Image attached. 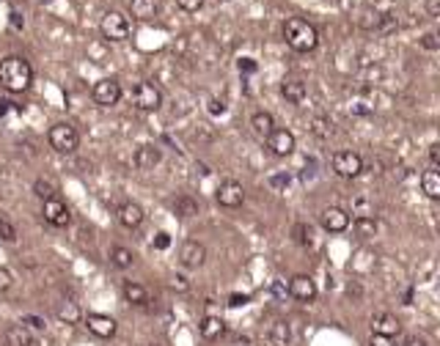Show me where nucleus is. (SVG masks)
I'll use <instances>...</instances> for the list:
<instances>
[{
    "label": "nucleus",
    "instance_id": "obj_1",
    "mask_svg": "<svg viewBox=\"0 0 440 346\" xmlns=\"http://www.w3.org/2000/svg\"><path fill=\"white\" fill-rule=\"evenodd\" d=\"M33 83V67L22 55H6L0 61V88L8 94H25Z\"/></svg>",
    "mask_w": 440,
    "mask_h": 346
},
{
    "label": "nucleus",
    "instance_id": "obj_2",
    "mask_svg": "<svg viewBox=\"0 0 440 346\" xmlns=\"http://www.w3.org/2000/svg\"><path fill=\"white\" fill-rule=\"evenodd\" d=\"M284 39H287V44L292 47L294 53H303V55L314 53L319 47V31L303 17H289L284 22Z\"/></svg>",
    "mask_w": 440,
    "mask_h": 346
},
{
    "label": "nucleus",
    "instance_id": "obj_3",
    "mask_svg": "<svg viewBox=\"0 0 440 346\" xmlns=\"http://www.w3.org/2000/svg\"><path fill=\"white\" fill-rule=\"evenodd\" d=\"M99 31H102V36H105L108 42H124V39L130 36V31H133V22H130V17H127V14H121V11H116V8H110V11H105V14H102Z\"/></svg>",
    "mask_w": 440,
    "mask_h": 346
},
{
    "label": "nucleus",
    "instance_id": "obj_4",
    "mask_svg": "<svg viewBox=\"0 0 440 346\" xmlns=\"http://www.w3.org/2000/svg\"><path fill=\"white\" fill-rule=\"evenodd\" d=\"M47 140H50V146H53L58 154H74V151H77V146H80V135H77V130H74L72 124H67V121L53 124V127H50V132H47Z\"/></svg>",
    "mask_w": 440,
    "mask_h": 346
},
{
    "label": "nucleus",
    "instance_id": "obj_5",
    "mask_svg": "<svg viewBox=\"0 0 440 346\" xmlns=\"http://www.w3.org/2000/svg\"><path fill=\"white\" fill-rule=\"evenodd\" d=\"M330 165H333L336 176H341V179H358L364 173V157L358 151H336L330 157Z\"/></svg>",
    "mask_w": 440,
    "mask_h": 346
},
{
    "label": "nucleus",
    "instance_id": "obj_6",
    "mask_svg": "<svg viewBox=\"0 0 440 346\" xmlns=\"http://www.w3.org/2000/svg\"><path fill=\"white\" fill-rule=\"evenodd\" d=\"M91 96H94V102H96V105H102V107H113V105H119V102H121L124 91H121V83H119L116 77H102V80H96V83H94Z\"/></svg>",
    "mask_w": 440,
    "mask_h": 346
},
{
    "label": "nucleus",
    "instance_id": "obj_7",
    "mask_svg": "<svg viewBox=\"0 0 440 346\" xmlns=\"http://www.w3.org/2000/svg\"><path fill=\"white\" fill-rule=\"evenodd\" d=\"M133 105L144 113H157L162 107V91L154 83H138L133 88Z\"/></svg>",
    "mask_w": 440,
    "mask_h": 346
},
{
    "label": "nucleus",
    "instance_id": "obj_8",
    "mask_svg": "<svg viewBox=\"0 0 440 346\" xmlns=\"http://www.w3.org/2000/svg\"><path fill=\"white\" fill-rule=\"evenodd\" d=\"M42 217H44V223H50L53 228H67V225L72 223V211H69V207H67L58 196L44 201V207H42Z\"/></svg>",
    "mask_w": 440,
    "mask_h": 346
},
{
    "label": "nucleus",
    "instance_id": "obj_9",
    "mask_svg": "<svg viewBox=\"0 0 440 346\" xmlns=\"http://www.w3.org/2000/svg\"><path fill=\"white\" fill-rule=\"evenodd\" d=\"M83 325L88 327L91 336L96 338H113L119 333V322L113 316H105V313H85L83 316Z\"/></svg>",
    "mask_w": 440,
    "mask_h": 346
},
{
    "label": "nucleus",
    "instance_id": "obj_10",
    "mask_svg": "<svg viewBox=\"0 0 440 346\" xmlns=\"http://www.w3.org/2000/svg\"><path fill=\"white\" fill-rule=\"evenodd\" d=\"M319 225L328 234H344L350 228V214L341 207H325L319 211Z\"/></svg>",
    "mask_w": 440,
    "mask_h": 346
},
{
    "label": "nucleus",
    "instance_id": "obj_11",
    "mask_svg": "<svg viewBox=\"0 0 440 346\" xmlns=\"http://www.w3.org/2000/svg\"><path fill=\"white\" fill-rule=\"evenodd\" d=\"M215 198H218V204L223 209H239L242 204H245V187H242L239 182H234V179L220 182Z\"/></svg>",
    "mask_w": 440,
    "mask_h": 346
},
{
    "label": "nucleus",
    "instance_id": "obj_12",
    "mask_svg": "<svg viewBox=\"0 0 440 346\" xmlns=\"http://www.w3.org/2000/svg\"><path fill=\"white\" fill-rule=\"evenodd\" d=\"M287 291H289V297H294L297 302L308 305V302L316 300V291H319V288H316V283H314V277L311 275H294V277H289Z\"/></svg>",
    "mask_w": 440,
    "mask_h": 346
},
{
    "label": "nucleus",
    "instance_id": "obj_13",
    "mask_svg": "<svg viewBox=\"0 0 440 346\" xmlns=\"http://www.w3.org/2000/svg\"><path fill=\"white\" fill-rule=\"evenodd\" d=\"M179 261H182V267H187V270H198V267H204V261H207V248H204L201 242H196V239H187V242L179 248Z\"/></svg>",
    "mask_w": 440,
    "mask_h": 346
},
{
    "label": "nucleus",
    "instance_id": "obj_14",
    "mask_svg": "<svg viewBox=\"0 0 440 346\" xmlns=\"http://www.w3.org/2000/svg\"><path fill=\"white\" fill-rule=\"evenodd\" d=\"M402 333V322L388 313V311H380L371 316V336H385V338H396Z\"/></svg>",
    "mask_w": 440,
    "mask_h": 346
},
{
    "label": "nucleus",
    "instance_id": "obj_15",
    "mask_svg": "<svg viewBox=\"0 0 440 346\" xmlns=\"http://www.w3.org/2000/svg\"><path fill=\"white\" fill-rule=\"evenodd\" d=\"M160 162H162V151H160V146H154V143L138 146L135 154H133V165H135L138 171H151V168H157Z\"/></svg>",
    "mask_w": 440,
    "mask_h": 346
},
{
    "label": "nucleus",
    "instance_id": "obj_16",
    "mask_svg": "<svg viewBox=\"0 0 440 346\" xmlns=\"http://www.w3.org/2000/svg\"><path fill=\"white\" fill-rule=\"evenodd\" d=\"M264 140H267V148L276 157H289L294 151V146H297V140H294V135L289 130H273Z\"/></svg>",
    "mask_w": 440,
    "mask_h": 346
},
{
    "label": "nucleus",
    "instance_id": "obj_17",
    "mask_svg": "<svg viewBox=\"0 0 440 346\" xmlns=\"http://www.w3.org/2000/svg\"><path fill=\"white\" fill-rule=\"evenodd\" d=\"M146 220V214H144V207L141 204H135V201H127V204H121L119 207V223L124 225V228H141V223Z\"/></svg>",
    "mask_w": 440,
    "mask_h": 346
},
{
    "label": "nucleus",
    "instance_id": "obj_18",
    "mask_svg": "<svg viewBox=\"0 0 440 346\" xmlns=\"http://www.w3.org/2000/svg\"><path fill=\"white\" fill-rule=\"evenodd\" d=\"M6 346H39V338L25 325H11L6 330Z\"/></svg>",
    "mask_w": 440,
    "mask_h": 346
},
{
    "label": "nucleus",
    "instance_id": "obj_19",
    "mask_svg": "<svg viewBox=\"0 0 440 346\" xmlns=\"http://www.w3.org/2000/svg\"><path fill=\"white\" fill-rule=\"evenodd\" d=\"M121 294H124V300L130 302V305H135V308H144L149 305V288L144 283H135V280H127L124 286H121Z\"/></svg>",
    "mask_w": 440,
    "mask_h": 346
},
{
    "label": "nucleus",
    "instance_id": "obj_20",
    "mask_svg": "<svg viewBox=\"0 0 440 346\" xmlns=\"http://www.w3.org/2000/svg\"><path fill=\"white\" fill-rule=\"evenodd\" d=\"M305 94H308V88H305V83H303L300 77H287V80L281 83V96H284L287 102H292V105H300V102L305 99Z\"/></svg>",
    "mask_w": 440,
    "mask_h": 346
},
{
    "label": "nucleus",
    "instance_id": "obj_21",
    "mask_svg": "<svg viewBox=\"0 0 440 346\" xmlns=\"http://www.w3.org/2000/svg\"><path fill=\"white\" fill-rule=\"evenodd\" d=\"M267 341L273 346H289L292 344V325L287 319H278L270 325V333H267Z\"/></svg>",
    "mask_w": 440,
    "mask_h": 346
},
{
    "label": "nucleus",
    "instance_id": "obj_22",
    "mask_svg": "<svg viewBox=\"0 0 440 346\" xmlns=\"http://www.w3.org/2000/svg\"><path fill=\"white\" fill-rule=\"evenodd\" d=\"M198 333L204 341H218L220 336L226 333V322L220 316H204L201 325H198Z\"/></svg>",
    "mask_w": 440,
    "mask_h": 346
},
{
    "label": "nucleus",
    "instance_id": "obj_23",
    "mask_svg": "<svg viewBox=\"0 0 440 346\" xmlns=\"http://www.w3.org/2000/svg\"><path fill=\"white\" fill-rule=\"evenodd\" d=\"M157 11H160V0H130V14L141 22L154 19Z\"/></svg>",
    "mask_w": 440,
    "mask_h": 346
},
{
    "label": "nucleus",
    "instance_id": "obj_24",
    "mask_svg": "<svg viewBox=\"0 0 440 346\" xmlns=\"http://www.w3.org/2000/svg\"><path fill=\"white\" fill-rule=\"evenodd\" d=\"M251 127H253V132H256L259 138H267V135L276 130V119H273V113L259 110V113L251 116Z\"/></svg>",
    "mask_w": 440,
    "mask_h": 346
},
{
    "label": "nucleus",
    "instance_id": "obj_25",
    "mask_svg": "<svg viewBox=\"0 0 440 346\" xmlns=\"http://www.w3.org/2000/svg\"><path fill=\"white\" fill-rule=\"evenodd\" d=\"M421 190L427 193V198L438 201V198H440V173H438V168H430V171H424V173H421Z\"/></svg>",
    "mask_w": 440,
    "mask_h": 346
},
{
    "label": "nucleus",
    "instance_id": "obj_26",
    "mask_svg": "<svg viewBox=\"0 0 440 346\" xmlns=\"http://www.w3.org/2000/svg\"><path fill=\"white\" fill-rule=\"evenodd\" d=\"M110 264H113V267H119V270H130V267L135 264V256H133V250H130V248L116 245V248H110Z\"/></svg>",
    "mask_w": 440,
    "mask_h": 346
},
{
    "label": "nucleus",
    "instance_id": "obj_27",
    "mask_svg": "<svg viewBox=\"0 0 440 346\" xmlns=\"http://www.w3.org/2000/svg\"><path fill=\"white\" fill-rule=\"evenodd\" d=\"M171 209H174V214H179V217H196V214H198V201H196L193 196H179V198L171 204Z\"/></svg>",
    "mask_w": 440,
    "mask_h": 346
},
{
    "label": "nucleus",
    "instance_id": "obj_28",
    "mask_svg": "<svg viewBox=\"0 0 440 346\" xmlns=\"http://www.w3.org/2000/svg\"><path fill=\"white\" fill-rule=\"evenodd\" d=\"M56 316H58V322H64V325H77V322H83V311H80L74 302H61L58 311H56Z\"/></svg>",
    "mask_w": 440,
    "mask_h": 346
},
{
    "label": "nucleus",
    "instance_id": "obj_29",
    "mask_svg": "<svg viewBox=\"0 0 440 346\" xmlns=\"http://www.w3.org/2000/svg\"><path fill=\"white\" fill-rule=\"evenodd\" d=\"M355 231H358V236H364V239H371V236H377V231H380V223H377V217H355Z\"/></svg>",
    "mask_w": 440,
    "mask_h": 346
},
{
    "label": "nucleus",
    "instance_id": "obj_30",
    "mask_svg": "<svg viewBox=\"0 0 440 346\" xmlns=\"http://www.w3.org/2000/svg\"><path fill=\"white\" fill-rule=\"evenodd\" d=\"M33 193H36L42 201H47V198H56L58 187H56L53 179H36V182H33Z\"/></svg>",
    "mask_w": 440,
    "mask_h": 346
},
{
    "label": "nucleus",
    "instance_id": "obj_31",
    "mask_svg": "<svg viewBox=\"0 0 440 346\" xmlns=\"http://www.w3.org/2000/svg\"><path fill=\"white\" fill-rule=\"evenodd\" d=\"M311 132H314L316 138H330V132H333V124H330L328 119H314V127H311Z\"/></svg>",
    "mask_w": 440,
    "mask_h": 346
},
{
    "label": "nucleus",
    "instance_id": "obj_32",
    "mask_svg": "<svg viewBox=\"0 0 440 346\" xmlns=\"http://www.w3.org/2000/svg\"><path fill=\"white\" fill-rule=\"evenodd\" d=\"M294 239H297L303 248H308V245H311V225L297 223V225H294Z\"/></svg>",
    "mask_w": 440,
    "mask_h": 346
},
{
    "label": "nucleus",
    "instance_id": "obj_33",
    "mask_svg": "<svg viewBox=\"0 0 440 346\" xmlns=\"http://www.w3.org/2000/svg\"><path fill=\"white\" fill-rule=\"evenodd\" d=\"M0 242H17V228L0 217Z\"/></svg>",
    "mask_w": 440,
    "mask_h": 346
},
{
    "label": "nucleus",
    "instance_id": "obj_34",
    "mask_svg": "<svg viewBox=\"0 0 440 346\" xmlns=\"http://www.w3.org/2000/svg\"><path fill=\"white\" fill-rule=\"evenodd\" d=\"M168 286H171L174 291H190V280L182 275V273H174L171 280H168Z\"/></svg>",
    "mask_w": 440,
    "mask_h": 346
},
{
    "label": "nucleus",
    "instance_id": "obj_35",
    "mask_svg": "<svg viewBox=\"0 0 440 346\" xmlns=\"http://www.w3.org/2000/svg\"><path fill=\"white\" fill-rule=\"evenodd\" d=\"M353 209H355V214H358V217H366V214L374 217V209H371V204H369L364 196H358V198L353 201Z\"/></svg>",
    "mask_w": 440,
    "mask_h": 346
},
{
    "label": "nucleus",
    "instance_id": "obj_36",
    "mask_svg": "<svg viewBox=\"0 0 440 346\" xmlns=\"http://www.w3.org/2000/svg\"><path fill=\"white\" fill-rule=\"evenodd\" d=\"M19 325H25L31 333H42L47 325H44V319H39V316H22V322Z\"/></svg>",
    "mask_w": 440,
    "mask_h": 346
},
{
    "label": "nucleus",
    "instance_id": "obj_37",
    "mask_svg": "<svg viewBox=\"0 0 440 346\" xmlns=\"http://www.w3.org/2000/svg\"><path fill=\"white\" fill-rule=\"evenodd\" d=\"M421 47H424V50H430V53H435V50L440 47L438 33H435V31H427V33L421 36Z\"/></svg>",
    "mask_w": 440,
    "mask_h": 346
},
{
    "label": "nucleus",
    "instance_id": "obj_38",
    "mask_svg": "<svg viewBox=\"0 0 440 346\" xmlns=\"http://www.w3.org/2000/svg\"><path fill=\"white\" fill-rule=\"evenodd\" d=\"M176 6H179L182 11H187V14H196V11L204 6V0H176Z\"/></svg>",
    "mask_w": 440,
    "mask_h": 346
},
{
    "label": "nucleus",
    "instance_id": "obj_39",
    "mask_svg": "<svg viewBox=\"0 0 440 346\" xmlns=\"http://www.w3.org/2000/svg\"><path fill=\"white\" fill-rule=\"evenodd\" d=\"M248 302H251L248 294H231V297H228V305H231V308H242V305H248Z\"/></svg>",
    "mask_w": 440,
    "mask_h": 346
},
{
    "label": "nucleus",
    "instance_id": "obj_40",
    "mask_svg": "<svg viewBox=\"0 0 440 346\" xmlns=\"http://www.w3.org/2000/svg\"><path fill=\"white\" fill-rule=\"evenodd\" d=\"M168 245H171V236H168L165 231H160V234H157V239H154V248H157V250H165Z\"/></svg>",
    "mask_w": 440,
    "mask_h": 346
},
{
    "label": "nucleus",
    "instance_id": "obj_41",
    "mask_svg": "<svg viewBox=\"0 0 440 346\" xmlns=\"http://www.w3.org/2000/svg\"><path fill=\"white\" fill-rule=\"evenodd\" d=\"M11 283H14V277L8 270H0V291H8L11 288Z\"/></svg>",
    "mask_w": 440,
    "mask_h": 346
},
{
    "label": "nucleus",
    "instance_id": "obj_42",
    "mask_svg": "<svg viewBox=\"0 0 440 346\" xmlns=\"http://www.w3.org/2000/svg\"><path fill=\"white\" fill-rule=\"evenodd\" d=\"M270 291H273V294H276V297H278V300H284V297H287V294H289V291H287V286H284V283H281V280H276V283H273V286H270Z\"/></svg>",
    "mask_w": 440,
    "mask_h": 346
},
{
    "label": "nucleus",
    "instance_id": "obj_43",
    "mask_svg": "<svg viewBox=\"0 0 440 346\" xmlns=\"http://www.w3.org/2000/svg\"><path fill=\"white\" fill-rule=\"evenodd\" d=\"M369 346H396V344H394V338H385V336H371Z\"/></svg>",
    "mask_w": 440,
    "mask_h": 346
},
{
    "label": "nucleus",
    "instance_id": "obj_44",
    "mask_svg": "<svg viewBox=\"0 0 440 346\" xmlns=\"http://www.w3.org/2000/svg\"><path fill=\"white\" fill-rule=\"evenodd\" d=\"M430 162H432V168H438V162H440V146L438 143H432V146H430Z\"/></svg>",
    "mask_w": 440,
    "mask_h": 346
},
{
    "label": "nucleus",
    "instance_id": "obj_45",
    "mask_svg": "<svg viewBox=\"0 0 440 346\" xmlns=\"http://www.w3.org/2000/svg\"><path fill=\"white\" fill-rule=\"evenodd\" d=\"M427 11H430V17H432V19H438L440 17V0H427Z\"/></svg>",
    "mask_w": 440,
    "mask_h": 346
},
{
    "label": "nucleus",
    "instance_id": "obj_46",
    "mask_svg": "<svg viewBox=\"0 0 440 346\" xmlns=\"http://www.w3.org/2000/svg\"><path fill=\"white\" fill-rule=\"evenodd\" d=\"M402 346H430V344H427V338H421V336H407Z\"/></svg>",
    "mask_w": 440,
    "mask_h": 346
},
{
    "label": "nucleus",
    "instance_id": "obj_47",
    "mask_svg": "<svg viewBox=\"0 0 440 346\" xmlns=\"http://www.w3.org/2000/svg\"><path fill=\"white\" fill-rule=\"evenodd\" d=\"M270 184H273L276 190H281V187H289V176H273V179H270Z\"/></svg>",
    "mask_w": 440,
    "mask_h": 346
},
{
    "label": "nucleus",
    "instance_id": "obj_48",
    "mask_svg": "<svg viewBox=\"0 0 440 346\" xmlns=\"http://www.w3.org/2000/svg\"><path fill=\"white\" fill-rule=\"evenodd\" d=\"M8 17H11V28H17V31H19V28H22V14H19V11H11Z\"/></svg>",
    "mask_w": 440,
    "mask_h": 346
},
{
    "label": "nucleus",
    "instance_id": "obj_49",
    "mask_svg": "<svg viewBox=\"0 0 440 346\" xmlns=\"http://www.w3.org/2000/svg\"><path fill=\"white\" fill-rule=\"evenodd\" d=\"M239 71H256V64L251 58H245V61H239Z\"/></svg>",
    "mask_w": 440,
    "mask_h": 346
},
{
    "label": "nucleus",
    "instance_id": "obj_50",
    "mask_svg": "<svg viewBox=\"0 0 440 346\" xmlns=\"http://www.w3.org/2000/svg\"><path fill=\"white\" fill-rule=\"evenodd\" d=\"M210 110H212V113H223V110H226V105H223L220 99H212V102H210Z\"/></svg>",
    "mask_w": 440,
    "mask_h": 346
},
{
    "label": "nucleus",
    "instance_id": "obj_51",
    "mask_svg": "<svg viewBox=\"0 0 440 346\" xmlns=\"http://www.w3.org/2000/svg\"><path fill=\"white\" fill-rule=\"evenodd\" d=\"M353 113H358V116H366V113H371V107H366V105H355V107H353Z\"/></svg>",
    "mask_w": 440,
    "mask_h": 346
},
{
    "label": "nucleus",
    "instance_id": "obj_52",
    "mask_svg": "<svg viewBox=\"0 0 440 346\" xmlns=\"http://www.w3.org/2000/svg\"><path fill=\"white\" fill-rule=\"evenodd\" d=\"M8 105H11V102H6V99H0V116H6V110H8Z\"/></svg>",
    "mask_w": 440,
    "mask_h": 346
},
{
    "label": "nucleus",
    "instance_id": "obj_53",
    "mask_svg": "<svg viewBox=\"0 0 440 346\" xmlns=\"http://www.w3.org/2000/svg\"><path fill=\"white\" fill-rule=\"evenodd\" d=\"M218 3H228V0H218Z\"/></svg>",
    "mask_w": 440,
    "mask_h": 346
},
{
    "label": "nucleus",
    "instance_id": "obj_54",
    "mask_svg": "<svg viewBox=\"0 0 440 346\" xmlns=\"http://www.w3.org/2000/svg\"><path fill=\"white\" fill-rule=\"evenodd\" d=\"M151 346H162V344H151Z\"/></svg>",
    "mask_w": 440,
    "mask_h": 346
}]
</instances>
